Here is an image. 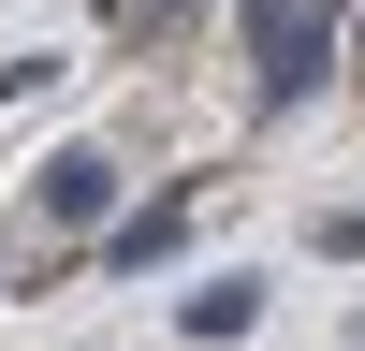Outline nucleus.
<instances>
[{"label":"nucleus","instance_id":"obj_6","mask_svg":"<svg viewBox=\"0 0 365 351\" xmlns=\"http://www.w3.org/2000/svg\"><path fill=\"white\" fill-rule=\"evenodd\" d=\"M132 15H146V29H161V15H190V0H132Z\"/></svg>","mask_w":365,"mask_h":351},{"label":"nucleus","instance_id":"obj_2","mask_svg":"<svg viewBox=\"0 0 365 351\" xmlns=\"http://www.w3.org/2000/svg\"><path fill=\"white\" fill-rule=\"evenodd\" d=\"M103 205H117V161H103V146H58V161H44V220H103Z\"/></svg>","mask_w":365,"mask_h":351},{"label":"nucleus","instance_id":"obj_1","mask_svg":"<svg viewBox=\"0 0 365 351\" xmlns=\"http://www.w3.org/2000/svg\"><path fill=\"white\" fill-rule=\"evenodd\" d=\"M322 44H336L322 0H249V88H263V103H307V88H322Z\"/></svg>","mask_w":365,"mask_h":351},{"label":"nucleus","instance_id":"obj_5","mask_svg":"<svg viewBox=\"0 0 365 351\" xmlns=\"http://www.w3.org/2000/svg\"><path fill=\"white\" fill-rule=\"evenodd\" d=\"M322 249H336V263H365V205H336V220H322Z\"/></svg>","mask_w":365,"mask_h":351},{"label":"nucleus","instance_id":"obj_4","mask_svg":"<svg viewBox=\"0 0 365 351\" xmlns=\"http://www.w3.org/2000/svg\"><path fill=\"white\" fill-rule=\"evenodd\" d=\"M249 307H263V278H205L190 292V337H249Z\"/></svg>","mask_w":365,"mask_h":351},{"label":"nucleus","instance_id":"obj_3","mask_svg":"<svg viewBox=\"0 0 365 351\" xmlns=\"http://www.w3.org/2000/svg\"><path fill=\"white\" fill-rule=\"evenodd\" d=\"M175 234H190V190H161V205H146V220H117V234H103V249H117V263H161V249H175Z\"/></svg>","mask_w":365,"mask_h":351}]
</instances>
